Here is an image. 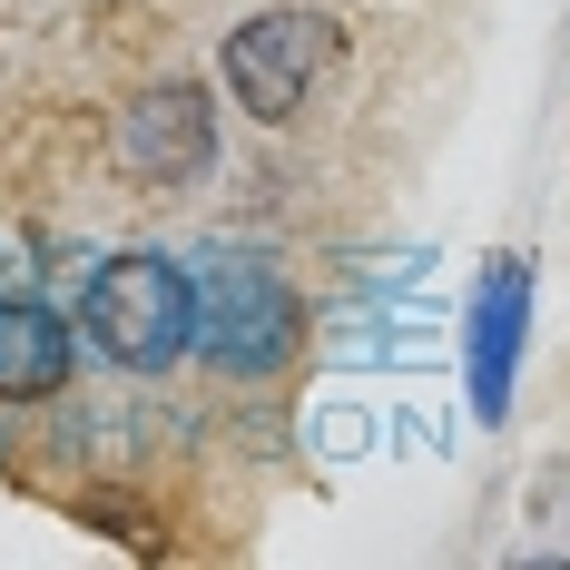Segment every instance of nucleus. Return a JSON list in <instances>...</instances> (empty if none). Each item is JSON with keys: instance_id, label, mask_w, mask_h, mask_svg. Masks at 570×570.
<instances>
[{"instance_id": "6", "label": "nucleus", "mask_w": 570, "mask_h": 570, "mask_svg": "<svg viewBox=\"0 0 570 570\" xmlns=\"http://www.w3.org/2000/svg\"><path fill=\"white\" fill-rule=\"evenodd\" d=\"M521 295H531V285H521V266L502 256V266H492V285H482V374H472V384H482V403H502V384H512V344H521Z\"/></svg>"}, {"instance_id": "1", "label": "nucleus", "mask_w": 570, "mask_h": 570, "mask_svg": "<svg viewBox=\"0 0 570 570\" xmlns=\"http://www.w3.org/2000/svg\"><path fill=\"white\" fill-rule=\"evenodd\" d=\"M79 325L89 344L109 354L118 374H168L177 354L197 344V276L168 266V256H109L99 276H89V305H79Z\"/></svg>"}, {"instance_id": "5", "label": "nucleus", "mask_w": 570, "mask_h": 570, "mask_svg": "<svg viewBox=\"0 0 570 570\" xmlns=\"http://www.w3.org/2000/svg\"><path fill=\"white\" fill-rule=\"evenodd\" d=\"M69 325L30 295H0V403H50L69 384Z\"/></svg>"}, {"instance_id": "4", "label": "nucleus", "mask_w": 570, "mask_h": 570, "mask_svg": "<svg viewBox=\"0 0 570 570\" xmlns=\"http://www.w3.org/2000/svg\"><path fill=\"white\" fill-rule=\"evenodd\" d=\"M207 148H217V118H207V99H197V89H177V79L118 109V168L148 177V187L197 177V168H207Z\"/></svg>"}, {"instance_id": "3", "label": "nucleus", "mask_w": 570, "mask_h": 570, "mask_svg": "<svg viewBox=\"0 0 570 570\" xmlns=\"http://www.w3.org/2000/svg\"><path fill=\"white\" fill-rule=\"evenodd\" d=\"M335 20L325 10H266V20H246L227 40V89L246 118H266V128H285V118L315 99V79L335 69Z\"/></svg>"}, {"instance_id": "2", "label": "nucleus", "mask_w": 570, "mask_h": 570, "mask_svg": "<svg viewBox=\"0 0 570 570\" xmlns=\"http://www.w3.org/2000/svg\"><path fill=\"white\" fill-rule=\"evenodd\" d=\"M305 335V305L276 285V266L256 256H217L207 285H197V354L217 374H276Z\"/></svg>"}]
</instances>
